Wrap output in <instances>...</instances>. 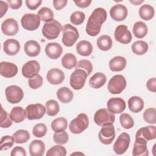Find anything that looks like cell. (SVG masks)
Wrapping results in <instances>:
<instances>
[{
    "label": "cell",
    "instance_id": "obj_14",
    "mask_svg": "<svg viewBox=\"0 0 156 156\" xmlns=\"http://www.w3.org/2000/svg\"><path fill=\"white\" fill-rule=\"evenodd\" d=\"M107 109L113 114L122 113L126 107V102L121 98H110L107 103Z\"/></svg>",
    "mask_w": 156,
    "mask_h": 156
},
{
    "label": "cell",
    "instance_id": "obj_40",
    "mask_svg": "<svg viewBox=\"0 0 156 156\" xmlns=\"http://www.w3.org/2000/svg\"><path fill=\"white\" fill-rule=\"evenodd\" d=\"M38 16L40 20L45 22H48L54 18V13L52 10L46 7H42L38 12Z\"/></svg>",
    "mask_w": 156,
    "mask_h": 156
},
{
    "label": "cell",
    "instance_id": "obj_2",
    "mask_svg": "<svg viewBox=\"0 0 156 156\" xmlns=\"http://www.w3.org/2000/svg\"><path fill=\"white\" fill-rule=\"evenodd\" d=\"M62 30V26L60 22L53 19L46 22L42 28L43 35L48 40L57 38Z\"/></svg>",
    "mask_w": 156,
    "mask_h": 156
},
{
    "label": "cell",
    "instance_id": "obj_54",
    "mask_svg": "<svg viewBox=\"0 0 156 156\" xmlns=\"http://www.w3.org/2000/svg\"><path fill=\"white\" fill-rule=\"evenodd\" d=\"M146 87L150 91L155 93V91H156V79H155V77H152L151 79H149L146 83Z\"/></svg>",
    "mask_w": 156,
    "mask_h": 156
},
{
    "label": "cell",
    "instance_id": "obj_39",
    "mask_svg": "<svg viewBox=\"0 0 156 156\" xmlns=\"http://www.w3.org/2000/svg\"><path fill=\"white\" fill-rule=\"evenodd\" d=\"M45 107L47 115L50 116H55L60 110L59 104L57 101L54 99H50L48 101L46 102Z\"/></svg>",
    "mask_w": 156,
    "mask_h": 156
},
{
    "label": "cell",
    "instance_id": "obj_3",
    "mask_svg": "<svg viewBox=\"0 0 156 156\" xmlns=\"http://www.w3.org/2000/svg\"><path fill=\"white\" fill-rule=\"evenodd\" d=\"M62 41L67 47L73 46L79 37V34L77 28L69 24H66L62 27Z\"/></svg>",
    "mask_w": 156,
    "mask_h": 156
},
{
    "label": "cell",
    "instance_id": "obj_58",
    "mask_svg": "<svg viewBox=\"0 0 156 156\" xmlns=\"http://www.w3.org/2000/svg\"><path fill=\"white\" fill-rule=\"evenodd\" d=\"M129 2L134 5H140L141 3H143L144 2V1L143 0H136H136H129Z\"/></svg>",
    "mask_w": 156,
    "mask_h": 156
},
{
    "label": "cell",
    "instance_id": "obj_4",
    "mask_svg": "<svg viewBox=\"0 0 156 156\" xmlns=\"http://www.w3.org/2000/svg\"><path fill=\"white\" fill-rule=\"evenodd\" d=\"M89 125V119L85 113L79 114L69 123V129L74 134H79L87 129Z\"/></svg>",
    "mask_w": 156,
    "mask_h": 156
},
{
    "label": "cell",
    "instance_id": "obj_46",
    "mask_svg": "<svg viewBox=\"0 0 156 156\" xmlns=\"http://www.w3.org/2000/svg\"><path fill=\"white\" fill-rule=\"evenodd\" d=\"M14 139L13 136L5 135L2 136L0 141V150H7L12 147L14 144Z\"/></svg>",
    "mask_w": 156,
    "mask_h": 156
},
{
    "label": "cell",
    "instance_id": "obj_57",
    "mask_svg": "<svg viewBox=\"0 0 156 156\" xmlns=\"http://www.w3.org/2000/svg\"><path fill=\"white\" fill-rule=\"evenodd\" d=\"M8 4L3 1H0V17L2 18L8 10Z\"/></svg>",
    "mask_w": 156,
    "mask_h": 156
},
{
    "label": "cell",
    "instance_id": "obj_47",
    "mask_svg": "<svg viewBox=\"0 0 156 156\" xmlns=\"http://www.w3.org/2000/svg\"><path fill=\"white\" fill-rule=\"evenodd\" d=\"M47 133V127L43 123H38L34 126L32 129V133L35 137L41 138Z\"/></svg>",
    "mask_w": 156,
    "mask_h": 156
},
{
    "label": "cell",
    "instance_id": "obj_17",
    "mask_svg": "<svg viewBox=\"0 0 156 156\" xmlns=\"http://www.w3.org/2000/svg\"><path fill=\"white\" fill-rule=\"evenodd\" d=\"M1 30L5 35L12 36L16 35L19 30L17 21L14 18L5 20L1 24Z\"/></svg>",
    "mask_w": 156,
    "mask_h": 156
},
{
    "label": "cell",
    "instance_id": "obj_13",
    "mask_svg": "<svg viewBox=\"0 0 156 156\" xmlns=\"http://www.w3.org/2000/svg\"><path fill=\"white\" fill-rule=\"evenodd\" d=\"M115 38L120 43L126 44L129 43L132 39V35L128 27L126 25H119L116 27L114 33Z\"/></svg>",
    "mask_w": 156,
    "mask_h": 156
},
{
    "label": "cell",
    "instance_id": "obj_42",
    "mask_svg": "<svg viewBox=\"0 0 156 156\" xmlns=\"http://www.w3.org/2000/svg\"><path fill=\"white\" fill-rule=\"evenodd\" d=\"M144 120L151 124L156 123V109L155 108H148L143 113Z\"/></svg>",
    "mask_w": 156,
    "mask_h": 156
},
{
    "label": "cell",
    "instance_id": "obj_21",
    "mask_svg": "<svg viewBox=\"0 0 156 156\" xmlns=\"http://www.w3.org/2000/svg\"><path fill=\"white\" fill-rule=\"evenodd\" d=\"M45 53L51 59H57L62 53L63 48L62 46L56 42L49 43L45 47Z\"/></svg>",
    "mask_w": 156,
    "mask_h": 156
},
{
    "label": "cell",
    "instance_id": "obj_8",
    "mask_svg": "<svg viewBox=\"0 0 156 156\" xmlns=\"http://www.w3.org/2000/svg\"><path fill=\"white\" fill-rule=\"evenodd\" d=\"M40 21L38 15L35 13H26L22 16L21 23L22 27L25 30L33 31L38 29L40 24Z\"/></svg>",
    "mask_w": 156,
    "mask_h": 156
},
{
    "label": "cell",
    "instance_id": "obj_56",
    "mask_svg": "<svg viewBox=\"0 0 156 156\" xmlns=\"http://www.w3.org/2000/svg\"><path fill=\"white\" fill-rule=\"evenodd\" d=\"M91 0H82V1H74V3L77 6L80 8H87L91 3Z\"/></svg>",
    "mask_w": 156,
    "mask_h": 156
},
{
    "label": "cell",
    "instance_id": "obj_7",
    "mask_svg": "<svg viewBox=\"0 0 156 156\" xmlns=\"http://www.w3.org/2000/svg\"><path fill=\"white\" fill-rule=\"evenodd\" d=\"M87 76L86 71L82 69H76L70 76V85L76 90L82 89L85 85Z\"/></svg>",
    "mask_w": 156,
    "mask_h": 156
},
{
    "label": "cell",
    "instance_id": "obj_18",
    "mask_svg": "<svg viewBox=\"0 0 156 156\" xmlns=\"http://www.w3.org/2000/svg\"><path fill=\"white\" fill-rule=\"evenodd\" d=\"M132 155L133 156H147L149 151L147 147V141L142 137H135Z\"/></svg>",
    "mask_w": 156,
    "mask_h": 156
},
{
    "label": "cell",
    "instance_id": "obj_52",
    "mask_svg": "<svg viewBox=\"0 0 156 156\" xmlns=\"http://www.w3.org/2000/svg\"><path fill=\"white\" fill-rule=\"evenodd\" d=\"M26 150L21 146L15 147L11 151V156H26Z\"/></svg>",
    "mask_w": 156,
    "mask_h": 156
},
{
    "label": "cell",
    "instance_id": "obj_43",
    "mask_svg": "<svg viewBox=\"0 0 156 156\" xmlns=\"http://www.w3.org/2000/svg\"><path fill=\"white\" fill-rule=\"evenodd\" d=\"M46 156H65L66 150L65 147L58 144L50 148L46 152Z\"/></svg>",
    "mask_w": 156,
    "mask_h": 156
},
{
    "label": "cell",
    "instance_id": "obj_12",
    "mask_svg": "<svg viewBox=\"0 0 156 156\" xmlns=\"http://www.w3.org/2000/svg\"><path fill=\"white\" fill-rule=\"evenodd\" d=\"M26 118L29 120L41 119L46 113V107L41 104H32L26 108Z\"/></svg>",
    "mask_w": 156,
    "mask_h": 156
},
{
    "label": "cell",
    "instance_id": "obj_36",
    "mask_svg": "<svg viewBox=\"0 0 156 156\" xmlns=\"http://www.w3.org/2000/svg\"><path fill=\"white\" fill-rule=\"evenodd\" d=\"M147 43L143 40L135 41L132 45V51L136 55H141L144 54L148 51Z\"/></svg>",
    "mask_w": 156,
    "mask_h": 156
},
{
    "label": "cell",
    "instance_id": "obj_10",
    "mask_svg": "<svg viewBox=\"0 0 156 156\" xmlns=\"http://www.w3.org/2000/svg\"><path fill=\"white\" fill-rule=\"evenodd\" d=\"M6 99L11 104H17L20 102L24 97L23 90L17 85L8 86L5 90Z\"/></svg>",
    "mask_w": 156,
    "mask_h": 156
},
{
    "label": "cell",
    "instance_id": "obj_11",
    "mask_svg": "<svg viewBox=\"0 0 156 156\" xmlns=\"http://www.w3.org/2000/svg\"><path fill=\"white\" fill-rule=\"evenodd\" d=\"M115 135V127L113 124L102 126V128L98 133L100 141L105 145L110 144L114 140Z\"/></svg>",
    "mask_w": 156,
    "mask_h": 156
},
{
    "label": "cell",
    "instance_id": "obj_59",
    "mask_svg": "<svg viewBox=\"0 0 156 156\" xmlns=\"http://www.w3.org/2000/svg\"><path fill=\"white\" fill-rule=\"evenodd\" d=\"M84 155L85 154H83V153H81V152H74V153H73L71 154V155Z\"/></svg>",
    "mask_w": 156,
    "mask_h": 156
},
{
    "label": "cell",
    "instance_id": "obj_23",
    "mask_svg": "<svg viewBox=\"0 0 156 156\" xmlns=\"http://www.w3.org/2000/svg\"><path fill=\"white\" fill-rule=\"evenodd\" d=\"M135 137H142L147 141L156 138V127L155 126H148L140 128L136 133Z\"/></svg>",
    "mask_w": 156,
    "mask_h": 156
},
{
    "label": "cell",
    "instance_id": "obj_16",
    "mask_svg": "<svg viewBox=\"0 0 156 156\" xmlns=\"http://www.w3.org/2000/svg\"><path fill=\"white\" fill-rule=\"evenodd\" d=\"M128 13L127 7L121 4H117L112 7L110 10V15L112 20L116 21H121L124 20Z\"/></svg>",
    "mask_w": 156,
    "mask_h": 156
},
{
    "label": "cell",
    "instance_id": "obj_34",
    "mask_svg": "<svg viewBox=\"0 0 156 156\" xmlns=\"http://www.w3.org/2000/svg\"><path fill=\"white\" fill-rule=\"evenodd\" d=\"M155 14L154 7L149 4H144L139 9V15L142 20L149 21L151 20Z\"/></svg>",
    "mask_w": 156,
    "mask_h": 156
},
{
    "label": "cell",
    "instance_id": "obj_20",
    "mask_svg": "<svg viewBox=\"0 0 156 156\" xmlns=\"http://www.w3.org/2000/svg\"><path fill=\"white\" fill-rule=\"evenodd\" d=\"M18 67L13 63L8 62H2L0 63V74L6 78L14 77L18 73Z\"/></svg>",
    "mask_w": 156,
    "mask_h": 156
},
{
    "label": "cell",
    "instance_id": "obj_5",
    "mask_svg": "<svg viewBox=\"0 0 156 156\" xmlns=\"http://www.w3.org/2000/svg\"><path fill=\"white\" fill-rule=\"evenodd\" d=\"M127 85L125 77L121 74L113 76L108 82V90L113 94H120L126 88Z\"/></svg>",
    "mask_w": 156,
    "mask_h": 156
},
{
    "label": "cell",
    "instance_id": "obj_50",
    "mask_svg": "<svg viewBox=\"0 0 156 156\" xmlns=\"http://www.w3.org/2000/svg\"><path fill=\"white\" fill-rule=\"evenodd\" d=\"M76 67V69H84L86 71V73H87L88 76L90 75L93 71V65L91 62L85 59L80 60V61H79L78 63H77V65Z\"/></svg>",
    "mask_w": 156,
    "mask_h": 156
},
{
    "label": "cell",
    "instance_id": "obj_24",
    "mask_svg": "<svg viewBox=\"0 0 156 156\" xmlns=\"http://www.w3.org/2000/svg\"><path fill=\"white\" fill-rule=\"evenodd\" d=\"M46 147L44 143L38 140H33L29 144V151L31 156H42L45 151Z\"/></svg>",
    "mask_w": 156,
    "mask_h": 156
},
{
    "label": "cell",
    "instance_id": "obj_38",
    "mask_svg": "<svg viewBox=\"0 0 156 156\" xmlns=\"http://www.w3.org/2000/svg\"><path fill=\"white\" fill-rule=\"evenodd\" d=\"M15 143L17 144H22L26 143L30 139V134L26 130L20 129L16 131L13 134Z\"/></svg>",
    "mask_w": 156,
    "mask_h": 156
},
{
    "label": "cell",
    "instance_id": "obj_32",
    "mask_svg": "<svg viewBox=\"0 0 156 156\" xmlns=\"http://www.w3.org/2000/svg\"><path fill=\"white\" fill-rule=\"evenodd\" d=\"M132 32L134 36L137 38H143L148 32L147 26L143 21H137L133 26Z\"/></svg>",
    "mask_w": 156,
    "mask_h": 156
},
{
    "label": "cell",
    "instance_id": "obj_45",
    "mask_svg": "<svg viewBox=\"0 0 156 156\" xmlns=\"http://www.w3.org/2000/svg\"><path fill=\"white\" fill-rule=\"evenodd\" d=\"M54 142L57 144H65L68 141V135L65 130L55 132L53 136Z\"/></svg>",
    "mask_w": 156,
    "mask_h": 156
},
{
    "label": "cell",
    "instance_id": "obj_53",
    "mask_svg": "<svg viewBox=\"0 0 156 156\" xmlns=\"http://www.w3.org/2000/svg\"><path fill=\"white\" fill-rule=\"evenodd\" d=\"M23 1L21 0H7V3L8 4L10 8L12 9H18L22 5Z\"/></svg>",
    "mask_w": 156,
    "mask_h": 156
},
{
    "label": "cell",
    "instance_id": "obj_6",
    "mask_svg": "<svg viewBox=\"0 0 156 156\" xmlns=\"http://www.w3.org/2000/svg\"><path fill=\"white\" fill-rule=\"evenodd\" d=\"M115 121V115L107 108H101L97 110L94 115V121L99 126L113 124Z\"/></svg>",
    "mask_w": 156,
    "mask_h": 156
},
{
    "label": "cell",
    "instance_id": "obj_44",
    "mask_svg": "<svg viewBox=\"0 0 156 156\" xmlns=\"http://www.w3.org/2000/svg\"><path fill=\"white\" fill-rule=\"evenodd\" d=\"M12 120L10 118V115L4 110L1 105V121L0 127L1 128H8L12 125Z\"/></svg>",
    "mask_w": 156,
    "mask_h": 156
},
{
    "label": "cell",
    "instance_id": "obj_25",
    "mask_svg": "<svg viewBox=\"0 0 156 156\" xmlns=\"http://www.w3.org/2000/svg\"><path fill=\"white\" fill-rule=\"evenodd\" d=\"M24 50L28 56L36 57L40 54L41 47L37 41L35 40H29L24 44Z\"/></svg>",
    "mask_w": 156,
    "mask_h": 156
},
{
    "label": "cell",
    "instance_id": "obj_19",
    "mask_svg": "<svg viewBox=\"0 0 156 156\" xmlns=\"http://www.w3.org/2000/svg\"><path fill=\"white\" fill-rule=\"evenodd\" d=\"M65 74L61 69L55 68H52L47 73L46 79L48 82L52 85L62 83L65 79Z\"/></svg>",
    "mask_w": 156,
    "mask_h": 156
},
{
    "label": "cell",
    "instance_id": "obj_30",
    "mask_svg": "<svg viewBox=\"0 0 156 156\" xmlns=\"http://www.w3.org/2000/svg\"><path fill=\"white\" fill-rule=\"evenodd\" d=\"M77 52L82 56H88L93 51L91 43L87 40L80 41L76 45Z\"/></svg>",
    "mask_w": 156,
    "mask_h": 156
},
{
    "label": "cell",
    "instance_id": "obj_27",
    "mask_svg": "<svg viewBox=\"0 0 156 156\" xmlns=\"http://www.w3.org/2000/svg\"><path fill=\"white\" fill-rule=\"evenodd\" d=\"M128 107L133 113H138L141 112L144 107V101L143 99L137 96H133L128 100Z\"/></svg>",
    "mask_w": 156,
    "mask_h": 156
},
{
    "label": "cell",
    "instance_id": "obj_9",
    "mask_svg": "<svg viewBox=\"0 0 156 156\" xmlns=\"http://www.w3.org/2000/svg\"><path fill=\"white\" fill-rule=\"evenodd\" d=\"M130 142V137L127 133L122 132L118 136L113 146V149L115 154L118 155L124 154L129 147Z\"/></svg>",
    "mask_w": 156,
    "mask_h": 156
},
{
    "label": "cell",
    "instance_id": "obj_15",
    "mask_svg": "<svg viewBox=\"0 0 156 156\" xmlns=\"http://www.w3.org/2000/svg\"><path fill=\"white\" fill-rule=\"evenodd\" d=\"M40 69L39 63L36 60H29L22 67L21 72L23 76L26 78H30L37 74Z\"/></svg>",
    "mask_w": 156,
    "mask_h": 156
},
{
    "label": "cell",
    "instance_id": "obj_33",
    "mask_svg": "<svg viewBox=\"0 0 156 156\" xmlns=\"http://www.w3.org/2000/svg\"><path fill=\"white\" fill-rule=\"evenodd\" d=\"M97 46L99 49L103 51H107L112 47L113 42L111 37L107 35H102L97 39Z\"/></svg>",
    "mask_w": 156,
    "mask_h": 156
},
{
    "label": "cell",
    "instance_id": "obj_29",
    "mask_svg": "<svg viewBox=\"0 0 156 156\" xmlns=\"http://www.w3.org/2000/svg\"><path fill=\"white\" fill-rule=\"evenodd\" d=\"M73 93L69 88L63 87L60 88L57 91V97L62 103L70 102L73 99Z\"/></svg>",
    "mask_w": 156,
    "mask_h": 156
},
{
    "label": "cell",
    "instance_id": "obj_37",
    "mask_svg": "<svg viewBox=\"0 0 156 156\" xmlns=\"http://www.w3.org/2000/svg\"><path fill=\"white\" fill-rule=\"evenodd\" d=\"M68 126L67 119L63 117H59L54 119L51 123V128L55 132L65 130Z\"/></svg>",
    "mask_w": 156,
    "mask_h": 156
},
{
    "label": "cell",
    "instance_id": "obj_35",
    "mask_svg": "<svg viewBox=\"0 0 156 156\" xmlns=\"http://www.w3.org/2000/svg\"><path fill=\"white\" fill-rule=\"evenodd\" d=\"M61 62L63 68L67 69H71L76 66L77 58L73 54L67 53L63 55Z\"/></svg>",
    "mask_w": 156,
    "mask_h": 156
},
{
    "label": "cell",
    "instance_id": "obj_22",
    "mask_svg": "<svg viewBox=\"0 0 156 156\" xmlns=\"http://www.w3.org/2000/svg\"><path fill=\"white\" fill-rule=\"evenodd\" d=\"M20 44L16 40L10 38L5 40L3 44L4 52L9 55H15L20 51Z\"/></svg>",
    "mask_w": 156,
    "mask_h": 156
},
{
    "label": "cell",
    "instance_id": "obj_1",
    "mask_svg": "<svg viewBox=\"0 0 156 156\" xmlns=\"http://www.w3.org/2000/svg\"><path fill=\"white\" fill-rule=\"evenodd\" d=\"M107 12L101 7L95 9L90 16L85 30L87 34L91 37L96 36L101 31L102 24L107 19Z\"/></svg>",
    "mask_w": 156,
    "mask_h": 156
},
{
    "label": "cell",
    "instance_id": "obj_26",
    "mask_svg": "<svg viewBox=\"0 0 156 156\" xmlns=\"http://www.w3.org/2000/svg\"><path fill=\"white\" fill-rule=\"evenodd\" d=\"M126 59L122 56H115L109 62L110 69L114 72L123 70L126 66Z\"/></svg>",
    "mask_w": 156,
    "mask_h": 156
},
{
    "label": "cell",
    "instance_id": "obj_55",
    "mask_svg": "<svg viewBox=\"0 0 156 156\" xmlns=\"http://www.w3.org/2000/svg\"><path fill=\"white\" fill-rule=\"evenodd\" d=\"M67 2L66 0H54L53 5L56 10H60L66 6Z\"/></svg>",
    "mask_w": 156,
    "mask_h": 156
},
{
    "label": "cell",
    "instance_id": "obj_48",
    "mask_svg": "<svg viewBox=\"0 0 156 156\" xmlns=\"http://www.w3.org/2000/svg\"><path fill=\"white\" fill-rule=\"evenodd\" d=\"M43 81V77L37 74L29 79L28 84L30 88L36 90L42 85Z\"/></svg>",
    "mask_w": 156,
    "mask_h": 156
},
{
    "label": "cell",
    "instance_id": "obj_31",
    "mask_svg": "<svg viewBox=\"0 0 156 156\" xmlns=\"http://www.w3.org/2000/svg\"><path fill=\"white\" fill-rule=\"evenodd\" d=\"M10 116L12 120L15 123L21 122L26 117V110L21 107H15L12 109L10 113Z\"/></svg>",
    "mask_w": 156,
    "mask_h": 156
},
{
    "label": "cell",
    "instance_id": "obj_51",
    "mask_svg": "<svg viewBox=\"0 0 156 156\" xmlns=\"http://www.w3.org/2000/svg\"><path fill=\"white\" fill-rule=\"evenodd\" d=\"M42 3L41 0H26V4L27 7L32 10H36Z\"/></svg>",
    "mask_w": 156,
    "mask_h": 156
},
{
    "label": "cell",
    "instance_id": "obj_28",
    "mask_svg": "<svg viewBox=\"0 0 156 156\" xmlns=\"http://www.w3.org/2000/svg\"><path fill=\"white\" fill-rule=\"evenodd\" d=\"M107 80V77L102 73H96L93 74L89 80L90 86L95 89L99 88L104 85Z\"/></svg>",
    "mask_w": 156,
    "mask_h": 156
},
{
    "label": "cell",
    "instance_id": "obj_49",
    "mask_svg": "<svg viewBox=\"0 0 156 156\" xmlns=\"http://www.w3.org/2000/svg\"><path fill=\"white\" fill-rule=\"evenodd\" d=\"M85 18V15L84 13L80 11H76L71 15L70 21L74 25H80L84 21Z\"/></svg>",
    "mask_w": 156,
    "mask_h": 156
},
{
    "label": "cell",
    "instance_id": "obj_41",
    "mask_svg": "<svg viewBox=\"0 0 156 156\" xmlns=\"http://www.w3.org/2000/svg\"><path fill=\"white\" fill-rule=\"evenodd\" d=\"M119 121L121 126L126 129H131L134 126L133 119L128 113H122L119 116Z\"/></svg>",
    "mask_w": 156,
    "mask_h": 156
}]
</instances>
